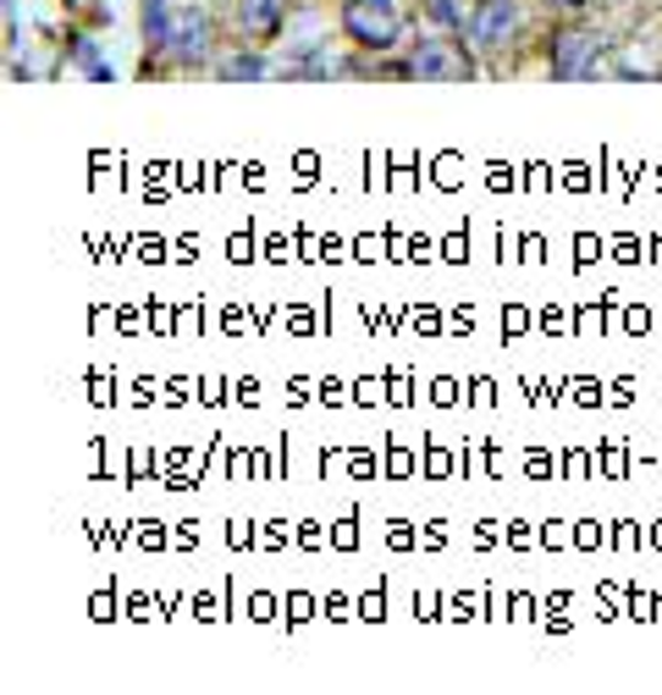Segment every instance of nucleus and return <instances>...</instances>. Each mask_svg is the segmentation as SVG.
Here are the masks:
<instances>
[{
    "instance_id": "f257e3e1",
    "label": "nucleus",
    "mask_w": 662,
    "mask_h": 695,
    "mask_svg": "<svg viewBox=\"0 0 662 695\" xmlns=\"http://www.w3.org/2000/svg\"><path fill=\"white\" fill-rule=\"evenodd\" d=\"M338 23L360 51H393L404 40V0H343Z\"/></svg>"
},
{
    "instance_id": "f03ea898",
    "label": "nucleus",
    "mask_w": 662,
    "mask_h": 695,
    "mask_svg": "<svg viewBox=\"0 0 662 695\" xmlns=\"http://www.w3.org/2000/svg\"><path fill=\"white\" fill-rule=\"evenodd\" d=\"M607 62V40L591 29H558L552 34V78L574 84V78H596Z\"/></svg>"
},
{
    "instance_id": "7ed1b4c3",
    "label": "nucleus",
    "mask_w": 662,
    "mask_h": 695,
    "mask_svg": "<svg viewBox=\"0 0 662 695\" xmlns=\"http://www.w3.org/2000/svg\"><path fill=\"white\" fill-rule=\"evenodd\" d=\"M409 78H426V84H459V78H475V62H470L464 45H453V40H420L415 56H409Z\"/></svg>"
},
{
    "instance_id": "20e7f679",
    "label": "nucleus",
    "mask_w": 662,
    "mask_h": 695,
    "mask_svg": "<svg viewBox=\"0 0 662 695\" xmlns=\"http://www.w3.org/2000/svg\"><path fill=\"white\" fill-rule=\"evenodd\" d=\"M470 40L481 51H508L519 40V7L514 0H481L470 12Z\"/></svg>"
},
{
    "instance_id": "39448f33",
    "label": "nucleus",
    "mask_w": 662,
    "mask_h": 695,
    "mask_svg": "<svg viewBox=\"0 0 662 695\" xmlns=\"http://www.w3.org/2000/svg\"><path fill=\"white\" fill-rule=\"evenodd\" d=\"M210 40H216V29H210V18L199 12V7H188V12H177V29H172V62H183V67H194V62H205L210 56Z\"/></svg>"
},
{
    "instance_id": "423d86ee",
    "label": "nucleus",
    "mask_w": 662,
    "mask_h": 695,
    "mask_svg": "<svg viewBox=\"0 0 662 695\" xmlns=\"http://www.w3.org/2000/svg\"><path fill=\"white\" fill-rule=\"evenodd\" d=\"M282 18H287V0H238V29L249 40H276Z\"/></svg>"
},
{
    "instance_id": "0eeeda50",
    "label": "nucleus",
    "mask_w": 662,
    "mask_h": 695,
    "mask_svg": "<svg viewBox=\"0 0 662 695\" xmlns=\"http://www.w3.org/2000/svg\"><path fill=\"white\" fill-rule=\"evenodd\" d=\"M172 29H177L172 0H144V51L150 56H166L172 51Z\"/></svg>"
},
{
    "instance_id": "6e6552de",
    "label": "nucleus",
    "mask_w": 662,
    "mask_h": 695,
    "mask_svg": "<svg viewBox=\"0 0 662 695\" xmlns=\"http://www.w3.org/2000/svg\"><path fill=\"white\" fill-rule=\"evenodd\" d=\"M276 67L260 56V51H232V56H221V67H216V78H227V84H238V78H249V84H260V78H271Z\"/></svg>"
},
{
    "instance_id": "1a4fd4ad",
    "label": "nucleus",
    "mask_w": 662,
    "mask_h": 695,
    "mask_svg": "<svg viewBox=\"0 0 662 695\" xmlns=\"http://www.w3.org/2000/svg\"><path fill=\"white\" fill-rule=\"evenodd\" d=\"M67 56L78 62V73H84V78H95V84H106V78H111V62L100 56V45H95V40L67 34Z\"/></svg>"
},
{
    "instance_id": "9d476101",
    "label": "nucleus",
    "mask_w": 662,
    "mask_h": 695,
    "mask_svg": "<svg viewBox=\"0 0 662 695\" xmlns=\"http://www.w3.org/2000/svg\"><path fill=\"white\" fill-rule=\"evenodd\" d=\"M420 7H426V18H431L442 34H459V29H470V23H464V12H459V0H420Z\"/></svg>"
},
{
    "instance_id": "9b49d317",
    "label": "nucleus",
    "mask_w": 662,
    "mask_h": 695,
    "mask_svg": "<svg viewBox=\"0 0 662 695\" xmlns=\"http://www.w3.org/2000/svg\"><path fill=\"white\" fill-rule=\"evenodd\" d=\"M67 12H84V18H95V23L106 18V7H100V0H67Z\"/></svg>"
},
{
    "instance_id": "f8f14e48",
    "label": "nucleus",
    "mask_w": 662,
    "mask_h": 695,
    "mask_svg": "<svg viewBox=\"0 0 662 695\" xmlns=\"http://www.w3.org/2000/svg\"><path fill=\"white\" fill-rule=\"evenodd\" d=\"M552 7H563V12H574V7H585V0H552Z\"/></svg>"
}]
</instances>
